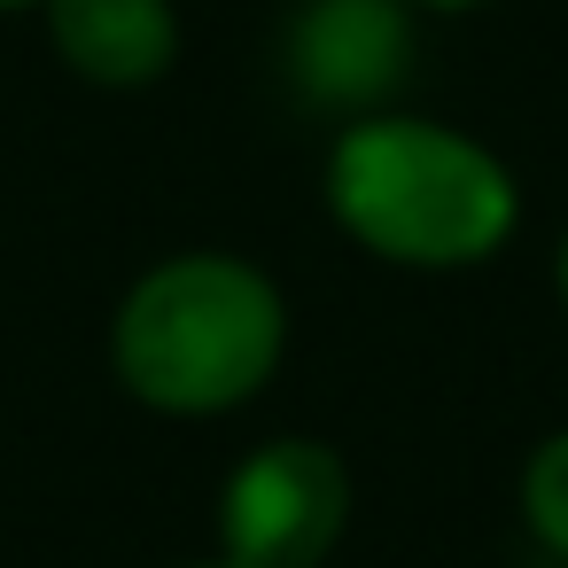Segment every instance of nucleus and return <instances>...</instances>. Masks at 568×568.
Masks as SVG:
<instances>
[{
    "instance_id": "obj_1",
    "label": "nucleus",
    "mask_w": 568,
    "mask_h": 568,
    "mask_svg": "<svg viewBox=\"0 0 568 568\" xmlns=\"http://www.w3.org/2000/svg\"><path fill=\"white\" fill-rule=\"evenodd\" d=\"M327 211L358 250L413 273H452V265H483L514 234L521 195L483 141L374 110L351 118L327 156Z\"/></svg>"
},
{
    "instance_id": "obj_2",
    "label": "nucleus",
    "mask_w": 568,
    "mask_h": 568,
    "mask_svg": "<svg viewBox=\"0 0 568 568\" xmlns=\"http://www.w3.org/2000/svg\"><path fill=\"white\" fill-rule=\"evenodd\" d=\"M288 343L281 288L242 257H172L133 281L110 327L118 382L156 413H234L250 405Z\"/></svg>"
},
{
    "instance_id": "obj_3",
    "label": "nucleus",
    "mask_w": 568,
    "mask_h": 568,
    "mask_svg": "<svg viewBox=\"0 0 568 568\" xmlns=\"http://www.w3.org/2000/svg\"><path fill=\"white\" fill-rule=\"evenodd\" d=\"M343 521H351V475L312 436H281L250 452L219 498L226 568H320Z\"/></svg>"
},
{
    "instance_id": "obj_4",
    "label": "nucleus",
    "mask_w": 568,
    "mask_h": 568,
    "mask_svg": "<svg viewBox=\"0 0 568 568\" xmlns=\"http://www.w3.org/2000/svg\"><path fill=\"white\" fill-rule=\"evenodd\" d=\"M296 87L327 110H382L413 71L405 0H312L288 40Z\"/></svg>"
},
{
    "instance_id": "obj_5",
    "label": "nucleus",
    "mask_w": 568,
    "mask_h": 568,
    "mask_svg": "<svg viewBox=\"0 0 568 568\" xmlns=\"http://www.w3.org/2000/svg\"><path fill=\"white\" fill-rule=\"evenodd\" d=\"M55 55L94 87H149L180 55L172 0H48Z\"/></svg>"
},
{
    "instance_id": "obj_6",
    "label": "nucleus",
    "mask_w": 568,
    "mask_h": 568,
    "mask_svg": "<svg viewBox=\"0 0 568 568\" xmlns=\"http://www.w3.org/2000/svg\"><path fill=\"white\" fill-rule=\"evenodd\" d=\"M521 514H529L537 545L568 560V428L529 452V467H521Z\"/></svg>"
},
{
    "instance_id": "obj_7",
    "label": "nucleus",
    "mask_w": 568,
    "mask_h": 568,
    "mask_svg": "<svg viewBox=\"0 0 568 568\" xmlns=\"http://www.w3.org/2000/svg\"><path fill=\"white\" fill-rule=\"evenodd\" d=\"M552 296H560V312H568V234H560V250H552Z\"/></svg>"
},
{
    "instance_id": "obj_8",
    "label": "nucleus",
    "mask_w": 568,
    "mask_h": 568,
    "mask_svg": "<svg viewBox=\"0 0 568 568\" xmlns=\"http://www.w3.org/2000/svg\"><path fill=\"white\" fill-rule=\"evenodd\" d=\"M405 9H413V0H405ZM420 9H475V0H420Z\"/></svg>"
},
{
    "instance_id": "obj_9",
    "label": "nucleus",
    "mask_w": 568,
    "mask_h": 568,
    "mask_svg": "<svg viewBox=\"0 0 568 568\" xmlns=\"http://www.w3.org/2000/svg\"><path fill=\"white\" fill-rule=\"evenodd\" d=\"M0 9H48V0H0Z\"/></svg>"
},
{
    "instance_id": "obj_10",
    "label": "nucleus",
    "mask_w": 568,
    "mask_h": 568,
    "mask_svg": "<svg viewBox=\"0 0 568 568\" xmlns=\"http://www.w3.org/2000/svg\"><path fill=\"white\" fill-rule=\"evenodd\" d=\"M203 568H226V560H203Z\"/></svg>"
}]
</instances>
